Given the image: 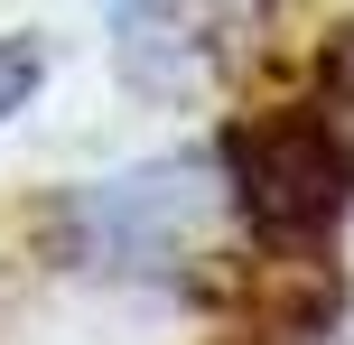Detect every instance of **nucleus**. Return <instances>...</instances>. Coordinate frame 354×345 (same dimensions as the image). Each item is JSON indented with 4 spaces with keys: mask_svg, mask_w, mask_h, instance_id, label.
<instances>
[{
    "mask_svg": "<svg viewBox=\"0 0 354 345\" xmlns=\"http://www.w3.org/2000/svg\"><path fill=\"white\" fill-rule=\"evenodd\" d=\"M233 187L224 159H140L122 178H93L56 205V234L84 271L112 280H187L214 252V224H224Z\"/></svg>",
    "mask_w": 354,
    "mask_h": 345,
    "instance_id": "1",
    "label": "nucleus"
},
{
    "mask_svg": "<svg viewBox=\"0 0 354 345\" xmlns=\"http://www.w3.org/2000/svg\"><path fill=\"white\" fill-rule=\"evenodd\" d=\"M214 159H224L233 215L270 252H317L354 205V140H345L336 103H280L261 122L224 131Z\"/></svg>",
    "mask_w": 354,
    "mask_h": 345,
    "instance_id": "2",
    "label": "nucleus"
},
{
    "mask_svg": "<svg viewBox=\"0 0 354 345\" xmlns=\"http://www.w3.org/2000/svg\"><path fill=\"white\" fill-rule=\"evenodd\" d=\"M112 19V56L140 93H187L243 47L252 0H103Z\"/></svg>",
    "mask_w": 354,
    "mask_h": 345,
    "instance_id": "3",
    "label": "nucleus"
},
{
    "mask_svg": "<svg viewBox=\"0 0 354 345\" xmlns=\"http://www.w3.org/2000/svg\"><path fill=\"white\" fill-rule=\"evenodd\" d=\"M37 75H47V56H37L28 37H0V122H10V112L37 93Z\"/></svg>",
    "mask_w": 354,
    "mask_h": 345,
    "instance_id": "4",
    "label": "nucleus"
}]
</instances>
